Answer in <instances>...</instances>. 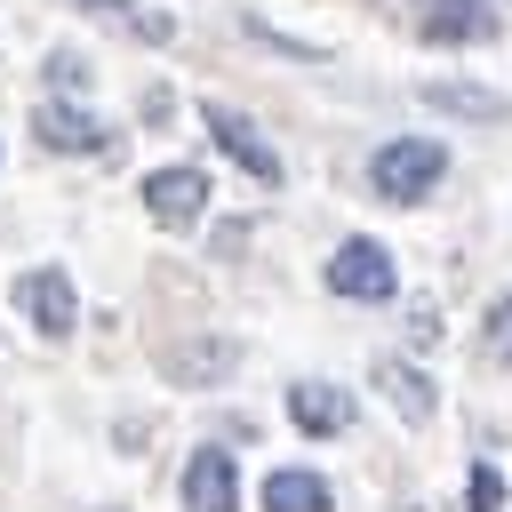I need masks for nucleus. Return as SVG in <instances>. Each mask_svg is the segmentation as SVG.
Segmentation results:
<instances>
[{"label": "nucleus", "mask_w": 512, "mask_h": 512, "mask_svg": "<svg viewBox=\"0 0 512 512\" xmlns=\"http://www.w3.org/2000/svg\"><path fill=\"white\" fill-rule=\"evenodd\" d=\"M32 136H40L48 152H104V144H112V128H104L96 112H80V104H40V112H32Z\"/></svg>", "instance_id": "1a4fd4ad"}, {"label": "nucleus", "mask_w": 512, "mask_h": 512, "mask_svg": "<svg viewBox=\"0 0 512 512\" xmlns=\"http://www.w3.org/2000/svg\"><path fill=\"white\" fill-rule=\"evenodd\" d=\"M440 176H448V144H440V136H392V144H376V152H368V192H376V200H392V208L432 200V192H440Z\"/></svg>", "instance_id": "f257e3e1"}, {"label": "nucleus", "mask_w": 512, "mask_h": 512, "mask_svg": "<svg viewBox=\"0 0 512 512\" xmlns=\"http://www.w3.org/2000/svg\"><path fill=\"white\" fill-rule=\"evenodd\" d=\"M104 512H120V504H104Z\"/></svg>", "instance_id": "a211bd4d"}, {"label": "nucleus", "mask_w": 512, "mask_h": 512, "mask_svg": "<svg viewBox=\"0 0 512 512\" xmlns=\"http://www.w3.org/2000/svg\"><path fill=\"white\" fill-rule=\"evenodd\" d=\"M464 504H472V512H504V472H496V464H472V472H464Z\"/></svg>", "instance_id": "4468645a"}, {"label": "nucleus", "mask_w": 512, "mask_h": 512, "mask_svg": "<svg viewBox=\"0 0 512 512\" xmlns=\"http://www.w3.org/2000/svg\"><path fill=\"white\" fill-rule=\"evenodd\" d=\"M480 336H488V352H496V360L512 368V288H504V296L488 304V320H480Z\"/></svg>", "instance_id": "2eb2a0df"}, {"label": "nucleus", "mask_w": 512, "mask_h": 512, "mask_svg": "<svg viewBox=\"0 0 512 512\" xmlns=\"http://www.w3.org/2000/svg\"><path fill=\"white\" fill-rule=\"evenodd\" d=\"M232 360H240V344H232V336H192V344H168V376H176V384H216Z\"/></svg>", "instance_id": "9b49d317"}, {"label": "nucleus", "mask_w": 512, "mask_h": 512, "mask_svg": "<svg viewBox=\"0 0 512 512\" xmlns=\"http://www.w3.org/2000/svg\"><path fill=\"white\" fill-rule=\"evenodd\" d=\"M288 424H296L304 440H336V432L352 424V392H336V384L304 376V384H288Z\"/></svg>", "instance_id": "423d86ee"}, {"label": "nucleus", "mask_w": 512, "mask_h": 512, "mask_svg": "<svg viewBox=\"0 0 512 512\" xmlns=\"http://www.w3.org/2000/svg\"><path fill=\"white\" fill-rule=\"evenodd\" d=\"M16 312L40 328V336H72L80 328V288H72V272L64 264H32V272H16Z\"/></svg>", "instance_id": "7ed1b4c3"}, {"label": "nucleus", "mask_w": 512, "mask_h": 512, "mask_svg": "<svg viewBox=\"0 0 512 512\" xmlns=\"http://www.w3.org/2000/svg\"><path fill=\"white\" fill-rule=\"evenodd\" d=\"M376 384H384V400L400 408V424H432L440 392H432V376H424L416 360H376Z\"/></svg>", "instance_id": "9d476101"}, {"label": "nucleus", "mask_w": 512, "mask_h": 512, "mask_svg": "<svg viewBox=\"0 0 512 512\" xmlns=\"http://www.w3.org/2000/svg\"><path fill=\"white\" fill-rule=\"evenodd\" d=\"M176 488H184V512H240V464H232V448H192Z\"/></svg>", "instance_id": "39448f33"}, {"label": "nucleus", "mask_w": 512, "mask_h": 512, "mask_svg": "<svg viewBox=\"0 0 512 512\" xmlns=\"http://www.w3.org/2000/svg\"><path fill=\"white\" fill-rule=\"evenodd\" d=\"M48 80H56V88H88V72H80V56H72V48H56V56H48Z\"/></svg>", "instance_id": "dca6fc26"}, {"label": "nucleus", "mask_w": 512, "mask_h": 512, "mask_svg": "<svg viewBox=\"0 0 512 512\" xmlns=\"http://www.w3.org/2000/svg\"><path fill=\"white\" fill-rule=\"evenodd\" d=\"M336 296H352V304H384L392 288H400V264H392V248L384 240H368V232H352V240H336V256H328V272H320Z\"/></svg>", "instance_id": "f03ea898"}, {"label": "nucleus", "mask_w": 512, "mask_h": 512, "mask_svg": "<svg viewBox=\"0 0 512 512\" xmlns=\"http://www.w3.org/2000/svg\"><path fill=\"white\" fill-rule=\"evenodd\" d=\"M208 136H216V144H224V152H232L256 184H280V152L256 136V120H240L232 104H208Z\"/></svg>", "instance_id": "0eeeda50"}, {"label": "nucleus", "mask_w": 512, "mask_h": 512, "mask_svg": "<svg viewBox=\"0 0 512 512\" xmlns=\"http://www.w3.org/2000/svg\"><path fill=\"white\" fill-rule=\"evenodd\" d=\"M144 216H152V224H168V232L200 224V216H208V168H192V160L152 168V176H144Z\"/></svg>", "instance_id": "20e7f679"}, {"label": "nucleus", "mask_w": 512, "mask_h": 512, "mask_svg": "<svg viewBox=\"0 0 512 512\" xmlns=\"http://www.w3.org/2000/svg\"><path fill=\"white\" fill-rule=\"evenodd\" d=\"M264 512H336V488L312 472V464H272L264 488H256Z\"/></svg>", "instance_id": "6e6552de"}, {"label": "nucleus", "mask_w": 512, "mask_h": 512, "mask_svg": "<svg viewBox=\"0 0 512 512\" xmlns=\"http://www.w3.org/2000/svg\"><path fill=\"white\" fill-rule=\"evenodd\" d=\"M424 104L432 112H464V120H496L504 112V96L480 88V80H424Z\"/></svg>", "instance_id": "f8f14e48"}, {"label": "nucleus", "mask_w": 512, "mask_h": 512, "mask_svg": "<svg viewBox=\"0 0 512 512\" xmlns=\"http://www.w3.org/2000/svg\"><path fill=\"white\" fill-rule=\"evenodd\" d=\"M400 512H416V504H400Z\"/></svg>", "instance_id": "f3484780"}, {"label": "nucleus", "mask_w": 512, "mask_h": 512, "mask_svg": "<svg viewBox=\"0 0 512 512\" xmlns=\"http://www.w3.org/2000/svg\"><path fill=\"white\" fill-rule=\"evenodd\" d=\"M88 16H112V24H128V32H144V40H168V16H144L136 0H80Z\"/></svg>", "instance_id": "ddd939ff"}]
</instances>
